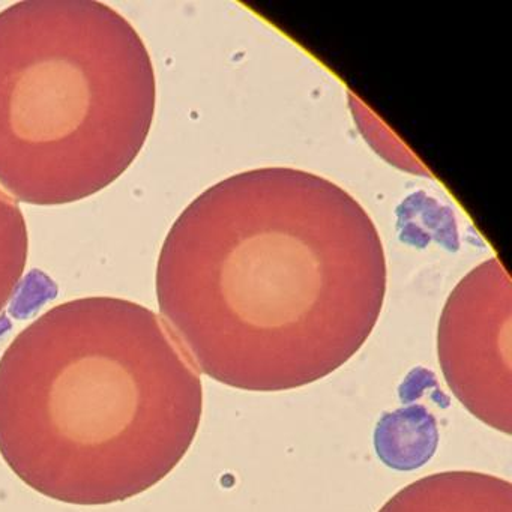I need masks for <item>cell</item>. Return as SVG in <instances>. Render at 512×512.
<instances>
[{
    "mask_svg": "<svg viewBox=\"0 0 512 512\" xmlns=\"http://www.w3.org/2000/svg\"><path fill=\"white\" fill-rule=\"evenodd\" d=\"M437 352L458 401L511 434V284L499 260L482 263L455 287L440 316Z\"/></svg>",
    "mask_w": 512,
    "mask_h": 512,
    "instance_id": "4",
    "label": "cell"
},
{
    "mask_svg": "<svg viewBox=\"0 0 512 512\" xmlns=\"http://www.w3.org/2000/svg\"><path fill=\"white\" fill-rule=\"evenodd\" d=\"M382 239L322 176L251 170L200 194L173 224L157 298L197 371L251 392L302 388L343 367L379 320Z\"/></svg>",
    "mask_w": 512,
    "mask_h": 512,
    "instance_id": "1",
    "label": "cell"
},
{
    "mask_svg": "<svg viewBox=\"0 0 512 512\" xmlns=\"http://www.w3.org/2000/svg\"><path fill=\"white\" fill-rule=\"evenodd\" d=\"M379 512H512V484L487 473H434L398 491Z\"/></svg>",
    "mask_w": 512,
    "mask_h": 512,
    "instance_id": "5",
    "label": "cell"
},
{
    "mask_svg": "<svg viewBox=\"0 0 512 512\" xmlns=\"http://www.w3.org/2000/svg\"><path fill=\"white\" fill-rule=\"evenodd\" d=\"M202 410L190 356L161 317L125 299L56 305L0 358V455L59 502L145 493L181 463Z\"/></svg>",
    "mask_w": 512,
    "mask_h": 512,
    "instance_id": "2",
    "label": "cell"
},
{
    "mask_svg": "<svg viewBox=\"0 0 512 512\" xmlns=\"http://www.w3.org/2000/svg\"><path fill=\"white\" fill-rule=\"evenodd\" d=\"M28 227L22 209L0 190V313L19 289L28 263Z\"/></svg>",
    "mask_w": 512,
    "mask_h": 512,
    "instance_id": "6",
    "label": "cell"
},
{
    "mask_svg": "<svg viewBox=\"0 0 512 512\" xmlns=\"http://www.w3.org/2000/svg\"><path fill=\"white\" fill-rule=\"evenodd\" d=\"M157 103L136 29L94 0L0 13V187L58 206L100 193L142 151Z\"/></svg>",
    "mask_w": 512,
    "mask_h": 512,
    "instance_id": "3",
    "label": "cell"
}]
</instances>
